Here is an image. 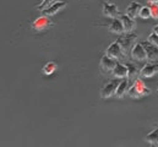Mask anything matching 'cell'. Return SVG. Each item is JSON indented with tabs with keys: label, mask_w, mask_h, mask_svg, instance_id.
I'll return each instance as SVG.
<instances>
[{
	"label": "cell",
	"mask_w": 158,
	"mask_h": 147,
	"mask_svg": "<svg viewBox=\"0 0 158 147\" xmlns=\"http://www.w3.org/2000/svg\"><path fill=\"white\" fill-rule=\"evenodd\" d=\"M131 57L136 61H145L147 60V53L142 43H135L131 49Z\"/></svg>",
	"instance_id": "cell-2"
},
{
	"label": "cell",
	"mask_w": 158,
	"mask_h": 147,
	"mask_svg": "<svg viewBox=\"0 0 158 147\" xmlns=\"http://www.w3.org/2000/svg\"><path fill=\"white\" fill-rule=\"evenodd\" d=\"M142 45L145 47L146 49V53H147V59L152 60V61H157L158 60V47L152 44L151 42H141Z\"/></svg>",
	"instance_id": "cell-7"
},
{
	"label": "cell",
	"mask_w": 158,
	"mask_h": 147,
	"mask_svg": "<svg viewBox=\"0 0 158 147\" xmlns=\"http://www.w3.org/2000/svg\"><path fill=\"white\" fill-rule=\"evenodd\" d=\"M126 66H127V78L135 81V80L140 76V73H141V71H140L134 64H127Z\"/></svg>",
	"instance_id": "cell-17"
},
{
	"label": "cell",
	"mask_w": 158,
	"mask_h": 147,
	"mask_svg": "<svg viewBox=\"0 0 158 147\" xmlns=\"http://www.w3.org/2000/svg\"><path fill=\"white\" fill-rule=\"evenodd\" d=\"M150 4H153V2H156V4H158V0H147Z\"/></svg>",
	"instance_id": "cell-24"
},
{
	"label": "cell",
	"mask_w": 158,
	"mask_h": 147,
	"mask_svg": "<svg viewBox=\"0 0 158 147\" xmlns=\"http://www.w3.org/2000/svg\"><path fill=\"white\" fill-rule=\"evenodd\" d=\"M115 64H117L115 59L108 57L107 54L103 55L102 59H101V69H102L104 73H112L113 69H114V66H115Z\"/></svg>",
	"instance_id": "cell-9"
},
{
	"label": "cell",
	"mask_w": 158,
	"mask_h": 147,
	"mask_svg": "<svg viewBox=\"0 0 158 147\" xmlns=\"http://www.w3.org/2000/svg\"><path fill=\"white\" fill-rule=\"evenodd\" d=\"M49 26H52V21L48 19L47 15H43V16L37 17L33 21V23H32V28L36 30V31H43V30H45Z\"/></svg>",
	"instance_id": "cell-6"
},
{
	"label": "cell",
	"mask_w": 158,
	"mask_h": 147,
	"mask_svg": "<svg viewBox=\"0 0 158 147\" xmlns=\"http://www.w3.org/2000/svg\"><path fill=\"white\" fill-rule=\"evenodd\" d=\"M135 39H136V36H135V35H130V33H129L127 36H124V37H121V38H119L118 43L120 44V47H121L124 54L127 53L130 49H132V47H134L132 44H134Z\"/></svg>",
	"instance_id": "cell-5"
},
{
	"label": "cell",
	"mask_w": 158,
	"mask_h": 147,
	"mask_svg": "<svg viewBox=\"0 0 158 147\" xmlns=\"http://www.w3.org/2000/svg\"><path fill=\"white\" fill-rule=\"evenodd\" d=\"M103 14L107 16V17H110V19H114L119 15L118 11V6L113 2H103Z\"/></svg>",
	"instance_id": "cell-12"
},
{
	"label": "cell",
	"mask_w": 158,
	"mask_h": 147,
	"mask_svg": "<svg viewBox=\"0 0 158 147\" xmlns=\"http://www.w3.org/2000/svg\"><path fill=\"white\" fill-rule=\"evenodd\" d=\"M106 54H107L108 57H110V58L115 59V60L124 57V52H123V49H121L120 44L118 43V40H115V42H113L112 44H109V47L107 48Z\"/></svg>",
	"instance_id": "cell-4"
},
{
	"label": "cell",
	"mask_w": 158,
	"mask_h": 147,
	"mask_svg": "<svg viewBox=\"0 0 158 147\" xmlns=\"http://www.w3.org/2000/svg\"><path fill=\"white\" fill-rule=\"evenodd\" d=\"M150 9H151V16L153 19H158V4H156V2L151 4Z\"/></svg>",
	"instance_id": "cell-22"
},
{
	"label": "cell",
	"mask_w": 158,
	"mask_h": 147,
	"mask_svg": "<svg viewBox=\"0 0 158 147\" xmlns=\"http://www.w3.org/2000/svg\"><path fill=\"white\" fill-rule=\"evenodd\" d=\"M139 17L143 19V20H147V19H151V9L150 6H142L140 12H139Z\"/></svg>",
	"instance_id": "cell-20"
},
{
	"label": "cell",
	"mask_w": 158,
	"mask_h": 147,
	"mask_svg": "<svg viewBox=\"0 0 158 147\" xmlns=\"http://www.w3.org/2000/svg\"><path fill=\"white\" fill-rule=\"evenodd\" d=\"M55 70H56V63L54 61H49L43 66V73L45 75H52Z\"/></svg>",
	"instance_id": "cell-19"
},
{
	"label": "cell",
	"mask_w": 158,
	"mask_h": 147,
	"mask_svg": "<svg viewBox=\"0 0 158 147\" xmlns=\"http://www.w3.org/2000/svg\"><path fill=\"white\" fill-rule=\"evenodd\" d=\"M157 73H158V63H148V64H146L142 68V70L140 73V76H142V77H152V76H155Z\"/></svg>",
	"instance_id": "cell-11"
},
{
	"label": "cell",
	"mask_w": 158,
	"mask_h": 147,
	"mask_svg": "<svg viewBox=\"0 0 158 147\" xmlns=\"http://www.w3.org/2000/svg\"><path fill=\"white\" fill-rule=\"evenodd\" d=\"M55 1H58V0H42V2L37 5V10L43 11V10H45L47 7H49L50 5H53Z\"/></svg>",
	"instance_id": "cell-21"
},
{
	"label": "cell",
	"mask_w": 158,
	"mask_h": 147,
	"mask_svg": "<svg viewBox=\"0 0 158 147\" xmlns=\"http://www.w3.org/2000/svg\"><path fill=\"white\" fill-rule=\"evenodd\" d=\"M153 32H156V33H158V25H157V26H155V27H153Z\"/></svg>",
	"instance_id": "cell-25"
},
{
	"label": "cell",
	"mask_w": 158,
	"mask_h": 147,
	"mask_svg": "<svg viewBox=\"0 0 158 147\" xmlns=\"http://www.w3.org/2000/svg\"><path fill=\"white\" fill-rule=\"evenodd\" d=\"M109 31L113 32V33H117V35H123L125 32L124 30V26H123V22L118 17H114L109 25Z\"/></svg>",
	"instance_id": "cell-13"
},
{
	"label": "cell",
	"mask_w": 158,
	"mask_h": 147,
	"mask_svg": "<svg viewBox=\"0 0 158 147\" xmlns=\"http://www.w3.org/2000/svg\"><path fill=\"white\" fill-rule=\"evenodd\" d=\"M145 139H146V141H147L148 144L158 146V128H156L155 130H152L151 132H148Z\"/></svg>",
	"instance_id": "cell-18"
},
{
	"label": "cell",
	"mask_w": 158,
	"mask_h": 147,
	"mask_svg": "<svg viewBox=\"0 0 158 147\" xmlns=\"http://www.w3.org/2000/svg\"><path fill=\"white\" fill-rule=\"evenodd\" d=\"M141 7H142V6H141L140 2H137V1H132V2L129 4L127 7H126V15H129V16L132 17V19H135V17L139 16V12H140Z\"/></svg>",
	"instance_id": "cell-15"
},
{
	"label": "cell",
	"mask_w": 158,
	"mask_h": 147,
	"mask_svg": "<svg viewBox=\"0 0 158 147\" xmlns=\"http://www.w3.org/2000/svg\"><path fill=\"white\" fill-rule=\"evenodd\" d=\"M127 88H129V81L126 78H124L123 81H120L117 87V91H115V96L118 98H123L124 94L127 92Z\"/></svg>",
	"instance_id": "cell-16"
},
{
	"label": "cell",
	"mask_w": 158,
	"mask_h": 147,
	"mask_svg": "<svg viewBox=\"0 0 158 147\" xmlns=\"http://www.w3.org/2000/svg\"><path fill=\"white\" fill-rule=\"evenodd\" d=\"M68 5L66 1H55L53 5H50L49 7H47L45 10H43V15H47V16H53L55 14H58L60 10H63L65 6Z\"/></svg>",
	"instance_id": "cell-8"
},
{
	"label": "cell",
	"mask_w": 158,
	"mask_h": 147,
	"mask_svg": "<svg viewBox=\"0 0 158 147\" xmlns=\"http://www.w3.org/2000/svg\"><path fill=\"white\" fill-rule=\"evenodd\" d=\"M151 93L150 88H147V86L145 85V82L141 80V78H136L134 81V83L127 88V94L134 98V99H139V98H142L145 96H148Z\"/></svg>",
	"instance_id": "cell-1"
},
{
	"label": "cell",
	"mask_w": 158,
	"mask_h": 147,
	"mask_svg": "<svg viewBox=\"0 0 158 147\" xmlns=\"http://www.w3.org/2000/svg\"><path fill=\"white\" fill-rule=\"evenodd\" d=\"M148 42H151L152 44H155V45H157L158 47V33H156V32H152L150 36H148Z\"/></svg>",
	"instance_id": "cell-23"
},
{
	"label": "cell",
	"mask_w": 158,
	"mask_h": 147,
	"mask_svg": "<svg viewBox=\"0 0 158 147\" xmlns=\"http://www.w3.org/2000/svg\"><path fill=\"white\" fill-rule=\"evenodd\" d=\"M112 74L117 78H125V77H127V66L121 63H117Z\"/></svg>",
	"instance_id": "cell-14"
},
{
	"label": "cell",
	"mask_w": 158,
	"mask_h": 147,
	"mask_svg": "<svg viewBox=\"0 0 158 147\" xmlns=\"http://www.w3.org/2000/svg\"><path fill=\"white\" fill-rule=\"evenodd\" d=\"M119 19H120L121 22H123V26H124L125 32H126V33H132L134 30H135V27H136L135 20H134L132 17H130L129 15H126V14H125V15H120Z\"/></svg>",
	"instance_id": "cell-10"
},
{
	"label": "cell",
	"mask_w": 158,
	"mask_h": 147,
	"mask_svg": "<svg viewBox=\"0 0 158 147\" xmlns=\"http://www.w3.org/2000/svg\"><path fill=\"white\" fill-rule=\"evenodd\" d=\"M118 85H119L118 80H112L110 82L106 83V85H104V87L102 88V92H101L102 98L107 99V98H110V97L115 96V91H117Z\"/></svg>",
	"instance_id": "cell-3"
}]
</instances>
